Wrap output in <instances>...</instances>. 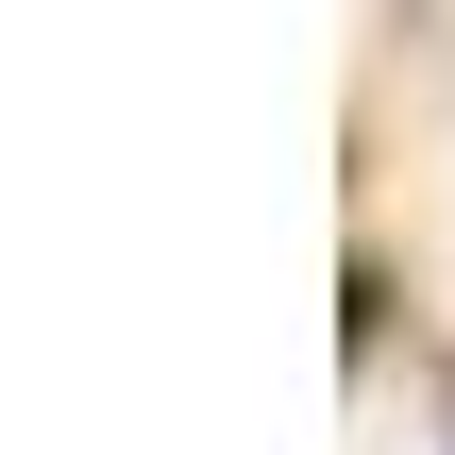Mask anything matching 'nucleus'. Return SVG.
Returning <instances> with one entry per match:
<instances>
[]
</instances>
